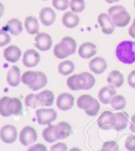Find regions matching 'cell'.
<instances>
[{
    "label": "cell",
    "instance_id": "cell-6",
    "mask_svg": "<svg viewBox=\"0 0 135 151\" xmlns=\"http://www.w3.org/2000/svg\"><path fill=\"white\" fill-rule=\"evenodd\" d=\"M38 135L36 130L30 126H26L21 130L19 135L21 143L25 147L28 146L37 141Z\"/></svg>",
    "mask_w": 135,
    "mask_h": 151
},
{
    "label": "cell",
    "instance_id": "cell-21",
    "mask_svg": "<svg viewBox=\"0 0 135 151\" xmlns=\"http://www.w3.org/2000/svg\"><path fill=\"white\" fill-rule=\"evenodd\" d=\"M114 129L120 131L126 129L129 123V115L125 112H119L114 114Z\"/></svg>",
    "mask_w": 135,
    "mask_h": 151
},
{
    "label": "cell",
    "instance_id": "cell-46",
    "mask_svg": "<svg viewBox=\"0 0 135 151\" xmlns=\"http://www.w3.org/2000/svg\"><path fill=\"white\" fill-rule=\"evenodd\" d=\"M4 6L1 2H0V18H1L3 15H4Z\"/></svg>",
    "mask_w": 135,
    "mask_h": 151
},
{
    "label": "cell",
    "instance_id": "cell-38",
    "mask_svg": "<svg viewBox=\"0 0 135 151\" xmlns=\"http://www.w3.org/2000/svg\"><path fill=\"white\" fill-rule=\"evenodd\" d=\"M119 149V145L115 141H108L104 142L102 148V151H118Z\"/></svg>",
    "mask_w": 135,
    "mask_h": 151
},
{
    "label": "cell",
    "instance_id": "cell-27",
    "mask_svg": "<svg viewBox=\"0 0 135 151\" xmlns=\"http://www.w3.org/2000/svg\"><path fill=\"white\" fill-rule=\"evenodd\" d=\"M94 100H95V99L90 95L80 96L77 99V106L80 109L86 111V110L90 108V107L94 104Z\"/></svg>",
    "mask_w": 135,
    "mask_h": 151
},
{
    "label": "cell",
    "instance_id": "cell-47",
    "mask_svg": "<svg viewBox=\"0 0 135 151\" xmlns=\"http://www.w3.org/2000/svg\"><path fill=\"white\" fill-rule=\"evenodd\" d=\"M105 1H106L107 3H108V4H113V3L119 1L120 0H105Z\"/></svg>",
    "mask_w": 135,
    "mask_h": 151
},
{
    "label": "cell",
    "instance_id": "cell-39",
    "mask_svg": "<svg viewBox=\"0 0 135 151\" xmlns=\"http://www.w3.org/2000/svg\"><path fill=\"white\" fill-rule=\"evenodd\" d=\"M11 42V37L4 30H0V47L9 44Z\"/></svg>",
    "mask_w": 135,
    "mask_h": 151
},
{
    "label": "cell",
    "instance_id": "cell-33",
    "mask_svg": "<svg viewBox=\"0 0 135 151\" xmlns=\"http://www.w3.org/2000/svg\"><path fill=\"white\" fill-rule=\"evenodd\" d=\"M69 7L75 13H81L85 9V1L84 0H71Z\"/></svg>",
    "mask_w": 135,
    "mask_h": 151
},
{
    "label": "cell",
    "instance_id": "cell-4",
    "mask_svg": "<svg viewBox=\"0 0 135 151\" xmlns=\"http://www.w3.org/2000/svg\"><path fill=\"white\" fill-rule=\"evenodd\" d=\"M109 15L113 23L118 27H124L128 25L131 21V16L123 6L115 5L108 9Z\"/></svg>",
    "mask_w": 135,
    "mask_h": 151
},
{
    "label": "cell",
    "instance_id": "cell-26",
    "mask_svg": "<svg viewBox=\"0 0 135 151\" xmlns=\"http://www.w3.org/2000/svg\"><path fill=\"white\" fill-rule=\"evenodd\" d=\"M25 26L26 31L30 35H35L39 31V23L38 19L34 17L29 16L25 21Z\"/></svg>",
    "mask_w": 135,
    "mask_h": 151
},
{
    "label": "cell",
    "instance_id": "cell-48",
    "mask_svg": "<svg viewBox=\"0 0 135 151\" xmlns=\"http://www.w3.org/2000/svg\"><path fill=\"white\" fill-rule=\"evenodd\" d=\"M42 1H48V0H42Z\"/></svg>",
    "mask_w": 135,
    "mask_h": 151
},
{
    "label": "cell",
    "instance_id": "cell-15",
    "mask_svg": "<svg viewBox=\"0 0 135 151\" xmlns=\"http://www.w3.org/2000/svg\"><path fill=\"white\" fill-rule=\"evenodd\" d=\"M72 133L71 126L67 122H60L55 125L54 134L57 139H66Z\"/></svg>",
    "mask_w": 135,
    "mask_h": 151
},
{
    "label": "cell",
    "instance_id": "cell-19",
    "mask_svg": "<svg viewBox=\"0 0 135 151\" xmlns=\"http://www.w3.org/2000/svg\"><path fill=\"white\" fill-rule=\"evenodd\" d=\"M107 63L105 59L102 57H96L89 63V67L92 72L96 74L104 73L107 68Z\"/></svg>",
    "mask_w": 135,
    "mask_h": 151
},
{
    "label": "cell",
    "instance_id": "cell-11",
    "mask_svg": "<svg viewBox=\"0 0 135 151\" xmlns=\"http://www.w3.org/2000/svg\"><path fill=\"white\" fill-rule=\"evenodd\" d=\"M98 21L104 34L111 35L114 32L115 25L109 15L106 13H101L98 16Z\"/></svg>",
    "mask_w": 135,
    "mask_h": 151
},
{
    "label": "cell",
    "instance_id": "cell-30",
    "mask_svg": "<svg viewBox=\"0 0 135 151\" xmlns=\"http://www.w3.org/2000/svg\"><path fill=\"white\" fill-rule=\"evenodd\" d=\"M38 75V80L36 82L34 83V84L28 86L29 89H31L32 91H36L40 89L45 87V86L47 85L48 83V79L46 76L45 74L43 73L42 72L40 71H36Z\"/></svg>",
    "mask_w": 135,
    "mask_h": 151
},
{
    "label": "cell",
    "instance_id": "cell-1",
    "mask_svg": "<svg viewBox=\"0 0 135 151\" xmlns=\"http://www.w3.org/2000/svg\"><path fill=\"white\" fill-rule=\"evenodd\" d=\"M115 55L121 63L132 64L135 63V42L123 40L117 46Z\"/></svg>",
    "mask_w": 135,
    "mask_h": 151
},
{
    "label": "cell",
    "instance_id": "cell-42",
    "mask_svg": "<svg viewBox=\"0 0 135 151\" xmlns=\"http://www.w3.org/2000/svg\"><path fill=\"white\" fill-rule=\"evenodd\" d=\"M128 83L130 87L135 89V70L132 71L128 76Z\"/></svg>",
    "mask_w": 135,
    "mask_h": 151
},
{
    "label": "cell",
    "instance_id": "cell-3",
    "mask_svg": "<svg viewBox=\"0 0 135 151\" xmlns=\"http://www.w3.org/2000/svg\"><path fill=\"white\" fill-rule=\"evenodd\" d=\"M77 48V43L71 37H65L61 41L57 44L53 48V54L56 58H65L69 55H73Z\"/></svg>",
    "mask_w": 135,
    "mask_h": 151
},
{
    "label": "cell",
    "instance_id": "cell-34",
    "mask_svg": "<svg viewBox=\"0 0 135 151\" xmlns=\"http://www.w3.org/2000/svg\"><path fill=\"white\" fill-rule=\"evenodd\" d=\"M25 106L27 107H32V108H36L38 107L36 101V95L34 93H30L27 96L25 99Z\"/></svg>",
    "mask_w": 135,
    "mask_h": 151
},
{
    "label": "cell",
    "instance_id": "cell-49",
    "mask_svg": "<svg viewBox=\"0 0 135 151\" xmlns=\"http://www.w3.org/2000/svg\"><path fill=\"white\" fill-rule=\"evenodd\" d=\"M134 7H135V1H134Z\"/></svg>",
    "mask_w": 135,
    "mask_h": 151
},
{
    "label": "cell",
    "instance_id": "cell-12",
    "mask_svg": "<svg viewBox=\"0 0 135 151\" xmlns=\"http://www.w3.org/2000/svg\"><path fill=\"white\" fill-rule=\"evenodd\" d=\"M40 60V54L34 49H28L24 53L23 63L26 68L36 66Z\"/></svg>",
    "mask_w": 135,
    "mask_h": 151
},
{
    "label": "cell",
    "instance_id": "cell-23",
    "mask_svg": "<svg viewBox=\"0 0 135 151\" xmlns=\"http://www.w3.org/2000/svg\"><path fill=\"white\" fill-rule=\"evenodd\" d=\"M7 81L12 87H17L21 82L20 70L16 66H13L7 75Z\"/></svg>",
    "mask_w": 135,
    "mask_h": 151
},
{
    "label": "cell",
    "instance_id": "cell-43",
    "mask_svg": "<svg viewBox=\"0 0 135 151\" xmlns=\"http://www.w3.org/2000/svg\"><path fill=\"white\" fill-rule=\"evenodd\" d=\"M28 150H43V151H45L47 150L46 147H45V145H42V144H37L35 145L34 146L31 147L28 149Z\"/></svg>",
    "mask_w": 135,
    "mask_h": 151
},
{
    "label": "cell",
    "instance_id": "cell-16",
    "mask_svg": "<svg viewBox=\"0 0 135 151\" xmlns=\"http://www.w3.org/2000/svg\"><path fill=\"white\" fill-rule=\"evenodd\" d=\"M39 17L43 25L49 27L55 22L56 14L52 8L44 7L40 11Z\"/></svg>",
    "mask_w": 135,
    "mask_h": 151
},
{
    "label": "cell",
    "instance_id": "cell-18",
    "mask_svg": "<svg viewBox=\"0 0 135 151\" xmlns=\"http://www.w3.org/2000/svg\"><path fill=\"white\" fill-rule=\"evenodd\" d=\"M36 101L38 106H51L54 101V95L52 91L44 90L36 95Z\"/></svg>",
    "mask_w": 135,
    "mask_h": 151
},
{
    "label": "cell",
    "instance_id": "cell-24",
    "mask_svg": "<svg viewBox=\"0 0 135 151\" xmlns=\"http://www.w3.org/2000/svg\"><path fill=\"white\" fill-rule=\"evenodd\" d=\"M107 81L110 85L114 86L116 88H120L124 83L123 75L119 71L113 70L108 75Z\"/></svg>",
    "mask_w": 135,
    "mask_h": 151
},
{
    "label": "cell",
    "instance_id": "cell-17",
    "mask_svg": "<svg viewBox=\"0 0 135 151\" xmlns=\"http://www.w3.org/2000/svg\"><path fill=\"white\" fill-rule=\"evenodd\" d=\"M21 56V50L17 46L11 45L5 48L4 52L5 59L9 63H17L20 59Z\"/></svg>",
    "mask_w": 135,
    "mask_h": 151
},
{
    "label": "cell",
    "instance_id": "cell-32",
    "mask_svg": "<svg viewBox=\"0 0 135 151\" xmlns=\"http://www.w3.org/2000/svg\"><path fill=\"white\" fill-rule=\"evenodd\" d=\"M54 129H55V125H49V127L44 129L42 132L43 138L49 143H52L58 140L54 134Z\"/></svg>",
    "mask_w": 135,
    "mask_h": 151
},
{
    "label": "cell",
    "instance_id": "cell-8",
    "mask_svg": "<svg viewBox=\"0 0 135 151\" xmlns=\"http://www.w3.org/2000/svg\"><path fill=\"white\" fill-rule=\"evenodd\" d=\"M34 41L35 47L42 52L50 50L52 46V37L47 33H38L35 37Z\"/></svg>",
    "mask_w": 135,
    "mask_h": 151
},
{
    "label": "cell",
    "instance_id": "cell-40",
    "mask_svg": "<svg viewBox=\"0 0 135 151\" xmlns=\"http://www.w3.org/2000/svg\"><path fill=\"white\" fill-rule=\"evenodd\" d=\"M125 147L128 150H135V135H130L125 141Z\"/></svg>",
    "mask_w": 135,
    "mask_h": 151
},
{
    "label": "cell",
    "instance_id": "cell-9",
    "mask_svg": "<svg viewBox=\"0 0 135 151\" xmlns=\"http://www.w3.org/2000/svg\"><path fill=\"white\" fill-rule=\"evenodd\" d=\"M0 138L5 143H13L17 138V131L14 126L7 125L0 130Z\"/></svg>",
    "mask_w": 135,
    "mask_h": 151
},
{
    "label": "cell",
    "instance_id": "cell-29",
    "mask_svg": "<svg viewBox=\"0 0 135 151\" xmlns=\"http://www.w3.org/2000/svg\"><path fill=\"white\" fill-rule=\"evenodd\" d=\"M38 78L37 72L34 71H27L25 72L21 77L22 82L28 86L34 84L36 82Z\"/></svg>",
    "mask_w": 135,
    "mask_h": 151
},
{
    "label": "cell",
    "instance_id": "cell-22",
    "mask_svg": "<svg viewBox=\"0 0 135 151\" xmlns=\"http://www.w3.org/2000/svg\"><path fill=\"white\" fill-rule=\"evenodd\" d=\"M80 18L77 15L72 12H67L62 17V23L67 28L73 29L79 25Z\"/></svg>",
    "mask_w": 135,
    "mask_h": 151
},
{
    "label": "cell",
    "instance_id": "cell-5",
    "mask_svg": "<svg viewBox=\"0 0 135 151\" xmlns=\"http://www.w3.org/2000/svg\"><path fill=\"white\" fill-rule=\"evenodd\" d=\"M37 121L40 125H50L55 121L58 114L53 109H40L36 111Z\"/></svg>",
    "mask_w": 135,
    "mask_h": 151
},
{
    "label": "cell",
    "instance_id": "cell-35",
    "mask_svg": "<svg viewBox=\"0 0 135 151\" xmlns=\"http://www.w3.org/2000/svg\"><path fill=\"white\" fill-rule=\"evenodd\" d=\"M53 6L59 11H65L69 7L68 0H53Z\"/></svg>",
    "mask_w": 135,
    "mask_h": 151
},
{
    "label": "cell",
    "instance_id": "cell-41",
    "mask_svg": "<svg viewBox=\"0 0 135 151\" xmlns=\"http://www.w3.org/2000/svg\"><path fill=\"white\" fill-rule=\"evenodd\" d=\"M51 150L53 151H57V150H61V151H65L67 150V147L65 143H62V142H59V143L54 145L51 147Z\"/></svg>",
    "mask_w": 135,
    "mask_h": 151
},
{
    "label": "cell",
    "instance_id": "cell-36",
    "mask_svg": "<svg viewBox=\"0 0 135 151\" xmlns=\"http://www.w3.org/2000/svg\"><path fill=\"white\" fill-rule=\"evenodd\" d=\"M82 74L85 76L86 80V84L84 90H90L91 88H92L96 82L95 78H94L91 74L88 73V72H83Z\"/></svg>",
    "mask_w": 135,
    "mask_h": 151
},
{
    "label": "cell",
    "instance_id": "cell-25",
    "mask_svg": "<svg viewBox=\"0 0 135 151\" xmlns=\"http://www.w3.org/2000/svg\"><path fill=\"white\" fill-rule=\"evenodd\" d=\"M8 31L14 36H17L23 31V27L21 21L17 19H12L7 23Z\"/></svg>",
    "mask_w": 135,
    "mask_h": 151
},
{
    "label": "cell",
    "instance_id": "cell-14",
    "mask_svg": "<svg viewBox=\"0 0 135 151\" xmlns=\"http://www.w3.org/2000/svg\"><path fill=\"white\" fill-rule=\"evenodd\" d=\"M117 93L116 89L112 85L102 88L98 93V99L102 104H109L113 97Z\"/></svg>",
    "mask_w": 135,
    "mask_h": 151
},
{
    "label": "cell",
    "instance_id": "cell-45",
    "mask_svg": "<svg viewBox=\"0 0 135 151\" xmlns=\"http://www.w3.org/2000/svg\"><path fill=\"white\" fill-rule=\"evenodd\" d=\"M130 130L135 133V115L132 116L131 117V121L130 123Z\"/></svg>",
    "mask_w": 135,
    "mask_h": 151
},
{
    "label": "cell",
    "instance_id": "cell-44",
    "mask_svg": "<svg viewBox=\"0 0 135 151\" xmlns=\"http://www.w3.org/2000/svg\"><path fill=\"white\" fill-rule=\"evenodd\" d=\"M129 34L131 37L135 39V19H134L133 23H132L131 26L129 29Z\"/></svg>",
    "mask_w": 135,
    "mask_h": 151
},
{
    "label": "cell",
    "instance_id": "cell-37",
    "mask_svg": "<svg viewBox=\"0 0 135 151\" xmlns=\"http://www.w3.org/2000/svg\"><path fill=\"white\" fill-rule=\"evenodd\" d=\"M99 109H100V105H99L98 101L95 99L92 106L90 107V109L86 110L85 113L88 115L90 116V117H93V116H95L97 115V113H98Z\"/></svg>",
    "mask_w": 135,
    "mask_h": 151
},
{
    "label": "cell",
    "instance_id": "cell-28",
    "mask_svg": "<svg viewBox=\"0 0 135 151\" xmlns=\"http://www.w3.org/2000/svg\"><path fill=\"white\" fill-rule=\"evenodd\" d=\"M75 64L71 60H65L59 64L58 72L63 76H67L75 70Z\"/></svg>",
    "mask_w": 135,
    "mask_h": 151
},
{
    "label": "cell",
    "instance_id": "cell-20",
    "mask_svg": "<svg viewBox=\"0 0 135 151\" xmlns=\"http://www.w3.org/2000/svg\"><path fill=\"white\" fill-rule=\"evenodd\" d=\"M96 46L92 42H85L80 46L79 55L82 58L88 59L96 54Z\"/></svg>",
    "mask_w": 135,
    "mask_h": 151
},
{
    "label": "cell",
    "instance_id": "cell-7",
    "mask_svg": "<svg viewBox=\"0 0 135 151\" xmlns=\"http://www.w3.org/2000/svg\"><path fill=\"white\" fill-rule=\"evenodd\" d=\"M114 113L109 111H104L98 118V125L103 130L114 129Z\"/></svg>",
    "mask_w": 135,
    "mask_h": 151
},
{
    "label": "cell",
    "instance_id": "cell-2",
    "mask_svg": "<svg viewBox=\"0 0 135 151\" xmlns=\"http://www.w3.org/2000/svg\"><path fill=\"white\" fill-rule=\"evenodd\" d=\"M22 109L21 101L17 98L3 97L0 99V115L3 117L21 115Z\"/></svg>",
    "mask_w": 135,
    "mask_h": 151
},
{
    "label": "cell",
    "instance_id": "cell-10",
    "mask_svg": "<svg viewBox=\"0 0 135 151\" xmlns=\"http://www.w3.org/2000/svg\"><path fill=\"white\" fill-rule=\"evenodd\" d=\"M67 86L72 91L84 90L86 84V78L82 74H74L68 78L67 80Z\"/></svg>",
    "mask_w": 135,
    "mask_h": 151
},
{
    "label": "cell",
    "instance_id": "cell-13",
    "mask_svg": "<svg viewBox=\"0 0 135 151\" xmlns=\"http://www.w3.org/2000/svg\"><path fill=\"white\" fill-rule=\"evenodd\" d=\"M74 97L68 93H61L57 99V106L62 111L71 109L74 105Z\"/></svg>",
    "mask_w": 135,
    "mask_h": 151
},
{
    "label": "cell",
    "instance_id": "cell-31",
    "mask_svg": "<svg viewBox=\"0 0 135 151\" xmlns=\"http://www.w3.org/2000/svg\"><path fill=\"white\" fill-rule=\"evenodd\" d=\"M126 99L123 96H115L111 101V105L113 109L121 110L126 106Z\"/></svg>",
    "mask_w": 135,
    "mask_h": 151
}]
</instances>
